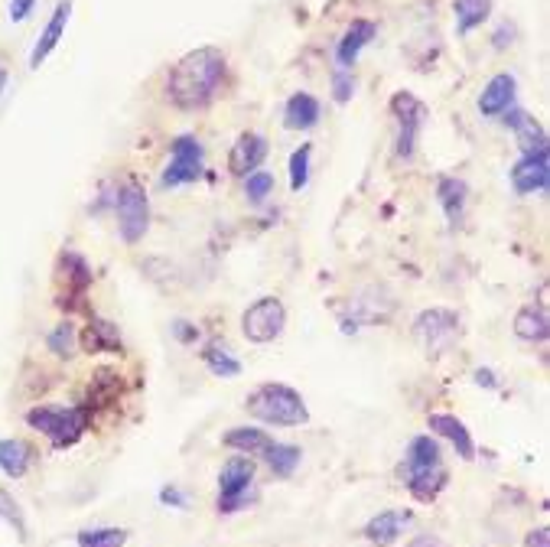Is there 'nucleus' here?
I'll list each match as a JSON object with an SVG mask.
<instances>
[{"label":"nucleus","mask_w":550,"mask_h":547,"mask_svg":"<svg viewBox=\"0 0 550 547\" xmlns=\"http://www.w3.org/2000/svg\"><path fill=\"white\" fill-rule=\"evenodd\" d=\"M254 499V463L248 460L245 453L232 456L225 466H222V476H219V512L222 515H232L241 512L248 502Z\"/></svg>","instance_id":"39448f33"},{"label":"nucleus","mask_w":550,"mask_h":547,"mask_svg":"<svg viewBox=\"0 0 550 547\" xmlns=\"http://www.w3.org/2000/svg\"><path fill=\"white\" fill-rule=\"evenodd\" d=\"M170 163L160 176V186L163 189H176V186H186V183H196L202 176V167H206V154H202V144L196 141L193 134H179L173 137L170 144Z\"/></svg>","instance_id":"423d86ee"},{"label":"nucleus","mask_w":550,"mask_h":547,"mask_svg":"<svg viewBox=\"0 0 550 547\" xmlns=\"http://www.w3.org/2000/svg\"><path fill=\"white\" fill-rule=\"evenodd\" d=\"M170 333L183 342V346H189V342H196L199 339V326H193V323H186V320H173V326H170Z\"/></svg>","instance_id":"e433bc0d"},{"label":"nucleus","mask_w":550,"mask_h":547,"mask_svg":"<svg viewBox=\"0 0 550 547\" xmlns=\"http://www.w3.org/2000/svg\"><path fill=\"white\" fill-rule=\"evenodd\" d=\"M511 186L518 196L547 193L550 186V154L537 150V154H521V160L511 167Z\"/></svg>","instance_id":"9d476101"},{"label":"nucleus","mask_w":550,"mask_h":547,"mask_svg":"<svg viewBox=\"0 0 550 547\" xmlns=\"http://www.w3.org/2000/svg\"><path fill=\"white\" fill-rule=\"evenodd\" d=\"M319 114H323L319 101L310 92H297V95H290L284 105V124L290 131H310V127L319 124Z\"/></svg>","instance_id":"412c9836"},{"label":"nucleus","mask_w":550,"mask_h":547,"mask_svg":"<svg viewBox=\"0 0 550 547\" xmlns=\"http://www.w3.org/2000/svg\"><path fill=\"white\" fill-rule=\"evenodd\" d=\"M391 114H394V121H398V157L411 160L417 150L420 127L427 121V105L420 98H414L411 92H398L391 98Z\"/></svg>","instance_id":"1a4fd4ad"},{"label":"nucleus","mask_w":550,"mask_h":547,"mask_svg":"<svg viewBox=\"0 0 550 547\" xmlns=\"http://www.w3.org/2000/svg\"><path fill=\"white\" fill-rule=\"evenodd\" d=\"M114 212H118V232L124 245L144 241L150 228V202L144 186L137 180H127L124 186H118V193H114Z\"/></svg>","instance_id":"20e7f679"},{"label":"nucleus","mask_w":550,"mask_h":547,"mask_svg":"<svg viewBox=\"0 0 550 547\" xmlns=\"http://www.w3.org/2000/svg\"><path fill=\"white\" fill-rule=\"evenodd\" d=\"M225 85V53L215 46H202L176 62L166 79V98L179 111H202L219 98Z\"/></svg>","instance_id":"f257e3e1"},{"label":"nucleus","mask_w":550,"mask_h":547,"mask_svg":"<svg viewBox=\"0 0 550 547\" xmlns=\"http://www.w3.org/2000/svg\"><path fill=\"white\" fill-rule=\"evenodd\" d=\"M446 482H450V473H446L443 466H437V469H430V473H420V476L404 479V486L411 489V495H414L417 502H433L446 489Z\"/></svg>","instance_id":"c756f323"},{"label":"nucleus","mask_w":550,"mask_h":547,"mask_svg":"<svg viewBox=\"0 0 550 547\" xmlns=\"http://www.w3.org/2000/svg\"><path fill=\"white\" fill-rule=\"evenodd\" d=\"M476 381H479V385H485V388H498V381H495V375L489 372V368H479Z\"/></svg>","instance_id":"a19ab883"},{"label":"nucleus","mask_w":550,"mask_h":547,"mask_svg":"<svg viewBox=\"0 0 550 547\" xmlns=\"http://www.w3.org/2000/svg\"><path fill=\"white\" fill-rule=\"evenodd\" d=\"M427 424H430L433 434H440L443 440H450L463 460H472V456H476V443H472L469 430H466L463 421H459V417H453V414H430Z\"/></svg>","instance_id":"aec40b11"},{"label":"nucleus","mask_w":550,"mask_h":547,"mask_svg":"<svg viewBox=\"0 0 550 547\" xmlns=\"http://www.w3.org/2000/svg\"><path fill=\"white\" fill-rule=\"evenodd\" d=\"M352 95H355L352 72H336V75H332V98H336L339 105H345V101H352Z\"/></svg>","instance_id":"c9c22d12"},{"label":"nucleus","mask_w":550,"mask_h":547,"mask_svg":"<svg viewBox=\"0 0 550 547\" xmlns=\"http://www.w3.org/2000/svg\"><path fill=\"white\" fill-rule=\"evenodd\" d=\"M378 27L372 20H352L349 30L342 33V40L336 46V62H339V72H352V66L362 56V49L375 40Z\"/></svg>","instance_id":"4468645a"},{"label":"nucleus","mask_w":550,"mask_h":547,"mask_svg":"<svg viewBox=\"0 0 550 547\" xmlns=\"http://www.w3.org/2000/svg\"><path fill=\"white\" fill-rule=\"evenodd\" d=\"M264 460L267 466H271V473L277 479H290L293 473H297V466L303 460V450L300 447H293V443H271V447L264 450Z\"/></svg>","instance_id":"bb28decb"},{"label":"nucleus","mask_w":550,"mask_h":547,"mask_svg":"<svg viewBox=\"0 0 550 547\" xmlns=\"http://www.w3.org/2000/svg\"><path fill=\"white\" fill-rule=\"evenodd\" d=\"M453 14H456V33L469 36L492 17V0H453Z\"/></svg>","instance_id":"393cba45"},{"label":"nucleus","mask_w":550,"mask_h":547,"mask_svg":"<svg viewBox=\"0 0 550 547\" xmlns=\"http://www.w3.org/2000/svg\"><path fill=\"white\" fill-rule=\"evenodd\" d=\"M7 82H10V72H7L4 66H0V95L7 92Z\"/></svg>","instance_id":"37998d69"},{"label":"nucleus","mask_w":550,"mask_h":547,"mask_svg":"<svg viewBox=\"0 0 550 547\" xmlns=\"http://www.w3.org/2000/svg\"><path fill=\"white\" fill-rule=\"evenodd\" d=\"M515 336L524 342H547L550 320L544 307H521L515 316Z\"/></svg>","instance_id":"a878e982"},{"label":"nucleus","mask_w":550,"mask_h":547,"mask_svg":"<svg viewBox=\"0 0 550 547\" xmlns=\"http://www.w3.org/2000/svg\"><path fill=\"white\" fill-rule=\"evenodd\" d=\"M264 157H267V141L261 134L248 131V134L238 137L235 147H232V154H228V170L245 180V176H251L254 170H261Z\"/></svg>","instance_id":"ddd939ff"},{"label":"nucleus","mask_w":550,"mask_h":547,"mask_svg":"<svg viewBox=\"0 0 550 547\" xmlns=\"http://www.w3.org/2000/svg\"><path fill=\"white\" fill-rule=\"evenodd\" d=\"M437 199L443 206V215L450 225H459L466 215V202H469V186L459 180V176H440L437 180Z\"/></svg>","instance_id":"6ab92c4d"},{"label":"nucleus","mask_w":550,"mask_h":547,"mask_svg":"<svg viewBox=\"0 0 550 547\" xmlns=\"http://www.w3.org/2000/svg\"><path fill=\"white\" fill-rule=\"evenodd\" d=\"M310 157H313L310 144H300L297 150H293V157H290V189L293 193H300V189H306V183H310Z\"/></svg>","instance_id":"2f4dec72"},{"label":"nucleus","mask_w":550,"mask_h":547,"mask_svg":"<svg viewBox=\"0 0 550 547\" xmlns=\"http://www.w3.org/2000/svg\"><path fill=\"white\" fill-rule=\"evenodd\" d=\"M69 17H72V0H59L56 10H53V17H49V23L43 27V33L36 36V46H33V53H30V69H40L43 62L56 53L59 40L66 36Z\"/></svg>","instance_id":"9b49d317"},{"label":"nucleus","mask_w":550,"mask_h":547,"mask_svg":"<svg viewBox=\"0 0 550 547\" xmlns=\"http://www.w3.org/2000/svg\"><path fill=\"white\" fill-rule=\"evenodd\" d=\"M33 7H36V0H10V7H7L10 23H23L33 14Z\"/></svg>","instance_id":"4c0bfd02"},{"label":"nucleus","mask_w":550,"mask_h":547,"mask_svg":"<svg viewBox=\"0 0 550 547\" xmlns=\"http://www.w3.org/2000/svg\"><path fill=\"white\" fill-rule=\"evenodd\" d=\"M524 547H550V528H534L524 538Z\"/></svg>","instance_id":"ea45409f"},{"label":"nucleus","mask_w":550,"mask_h":547,"mask_svg":"<svg viewBox=\"0 0 550 547\" xmlns=\"http://www.w3.org/2000/svg\"><path fill=\"white\" fill-rule=\"evenodd\" d=\"M271 437L264 434V430L258 427H232L225 434V447L228 450H238V453H245V456H258L264 453L267 447H271Z\"/></svg>","instance_id":"cd10ccee"},{"label":"nucleus","mask_w":550,"mask_h":547,"mask_svg":"<svg viewBox=\"0 0 550 547\" xmlns=\"http://www.w3.org/2000/svg\"><path fill=\"white\" fill-rule=\"evenodd\" d=\"M0 518H4L7 525L17 531V538H20V541H27V538H30V534H27V518H23L17 499H14V495H10L7 489H0Z\"/></svg>","instance_id":"72a5a7b5"},{"label":"nucleus","mask_w":550,"mask_h":547,"mask_svg":"<svg viewBox=\"0 0 550 547\" xmlns=\"http://www.w3.org/2000/svg\"><path fill=\"white\" fill-rule=\"evenodd\" d=\"M33 466V447L20 437L0 440V473L10 479H23L27 469Z\"/></svg>","instance_id":"4be33fe9"},{"label":"nucleus","mask_w":550,"mask_h":547,"mask_svg":"<svg viewBox=\"0 0 550 547\" xmlns=\"http://www.w3.org/2000/svg\"><path fill=\"white\" fill-rule=\"evenodd\" d=\"M160 502L173 505V508H186V495L179 492L176 486H166V489H160Z\"/></svg>","instance_id":"58836bf2"},{"label":"nucleus","mask_w":550,"mask_h":547,"mask_svg":"<svg viewBox=\"0 0 550 547\" xmlns=\"http://www.w3.org/2000/svg\"><path fill=\"white\" fill-rule=\"evenodd\" d=\"M274 193V176L264 173V170H254L251 176H245V196L254 206H261V202Z\"/></svg>","instance_id":"f704fd0d"},{"label":"nucleus","mask_w":550,"mask_h":547,"mask_svg":"<svg viewBox=\"0 0 550 547\" xmlns=\"http://www.w3.org/2000/svg\"><path fill=\"white\" fill-rule=\"evenodd\" d=\"M245 407L251 417L274 427H300L310 421V411H306V401L300 398V391H293L290 385H280V381L258 385L248 394Z\"/></svg>","instance_id":"f03ea898"},{"label":"nucleus","mask_w":550,"mask_h":547,"mask_svg":"<svg viewBox=\"0 0 550 547\" xmlns=\"http://www.w3.org/2000/svg\"><path fill=\"white\" fill-rule=\"evenodd\" d=\"M411 518L414 515L407 512V508H391V512H381L365 525V538L372 544H378V547H388V544H394L401 538L404 528L411 525Z\"/></svg>","instance_id":"f3484780"},{"label":"nucleus","mask_w":550,"mask_h":547,"mask_svg":"<svg viewBox=\"0 0 550 547\" xmlns=\"http://www.w3.org/2000/svg\"><path fill=\"white\" fill-rule=\"evenodd\" d=\"M46 346L53 355H59V359H72L75 346H79V333H75V326L66 320V323L53 326V333L46 336Z\"/></svg>","instance_id":"7c9ffc66"},{"label":"nucleus","mask_w":550,"mask_h":547,"mask_svg":"<svg viewBox=\"0 0 550 547\" xmlns=\"http://www.w3.org/2000/svg\"><path fill=\"white\" fill-rule=\"evenodd\" d=\"M202 362L215 375V378H238L241 375V362L232 355V349L225 346V342H209L206 352H202Z\"/></svg>","instance_id":"c85d7f7f"},{"label":"nucleus","mask_w":550,"mask_h":547,"mask_svg":"<svg viewBox=\"0 0 550 547\" xmlns=\"http://www.w3.org/2000/svg\"><path fill=\"white\" fill-rule=\"evenodd\" d=\"M121 394V375L114 368H98L95 378L88 381V391H85V407L95 411V407H108L118 401Z\"/></svg>","instance_id":"b1692460"},{"label":"nucleus","mask_w":550,"mask_h":547,"mask_svg":"<svg viewBox=\"0 0 550 547\" xmlns=\"http://www.w3.org/2000/svg\"><path fill=\"white\" fill-rule=\"evenodd\" d=\"M127 531L124 528H88L79 534V547H124Z\"/></svg>","instance_id":"473e14b6"},{"label":"nucleus","mask_w":550,"mask_h":547,"mask_svg":"<svg viewBox=\"0 0 550 547\" xmlns=\"http://www.w3.org/2000/svg\"><path fill=\"white\" fill-rule=\"evenodd\" d=\"M515 92H518L515 75L508 72L492 75L479 95V114L482 118H498V114H505L508 108H515Z\"/></svg>","instance_id":"f8f14e48"},{"label":"nucleus","mask_w":550,"mask_h":547,"mask_svg":"<svg viewBox=\"0 0 550 547\" xmlns=\"http://www.w3.org/2000/svg\"><path fill=\"white\" fill-rule=\"evenodd\" d=\"M502 121H505V127H511V131H515L521 154H537V150H547V131L541 127V121L531 118L528 111L508 108Z\"/></svg>","instance_id":"dca6fc26"},{"label":"nucleus","mask_w":550,"mask_h":547,"mask_svg":"<svg viewBox=\"0 0 550 547\" xmlns=\"http://www.w3.org/2000/svg\"><path fill=\"white\" fill-rule=\"evenodd\" d=\"M443 466V453H440V443L433 437H414L411 447H407L404 456V466H401V476L411 479L420 473H430V469Z\"/></svg>","instance_id":"a211bd4d"},{"label":"nucleus","mask_w":550,"mask_h":547,"mask_svg":"<svg viewBox=\"0 0 550 547\" xmlns=\"http://www.w3.org/2000/svg\"><path fill=\"white\" fill-rule=\"evenodd\" d=\"M27 424L53 440L56 450H66L72 443L82 440L88 424H92V411H88L85 404H75V407L36 404L27 411Z\"/></svg>","instance_id":"7ed1b4c3"},{"label":"nucleus","mask_w":550,"mask_h":547,"mask_svg":"<svg viewBox=\"0 0 550 547\" xmlns=\"http://www.w3.org/2000/svg\"><path fill=\"white\" fill-rule=\"evenodd\" d=\"M414 336H417L420 346H424L427 355H443L459 336V316L453 310H443V307L424 310L414 320Z\"/></svg>","instance_id":"6e6552de"},{"label":"nucleus","mask_w":550,"mask_h":547,"mask_svg":"<svg viewBox=\"0 0 550 547\" xmlns=\"http://www.w3.org/2000/svg\"><path fill=\"white\" fill-rule=\"evenodd\" d=\"M56 271H59V281L66 284V294L72 297V307H79L82 294L88 287H92V267H88V261L82 258V254L62 251Z\"/></svg>","instance_id":"2eb2a0df"},{"label":"nucleus","mask_w":550,"mask_h":547,"mask_svg":"<svg viewBox=\"0 0 550 547\" xmlns=\"http://www.w3.org/2000/svg\"><path fill=\"white\" fill-rule=\"evenodd\" d=\"M79 342H82L85 352H121L124 349L118 326L108 323V320H101V316H92V320H88Z\"/></svg>","instance_id":"5701e85b"},{"label":"nucleus","mask_w":550,"mask_h":547,"mask_svg":"<svg viewBox=\"0 0 550 547\" xmlns=\"http://www.w3.org/2000/svg\"><path fill=\"white\" fill-rule=\"evenodd\" d=\"M287 326V310L277 297H261L254 300L251 307L241 313V333H245L248 342H274Z\"/></svg>","instance_id":"0eeeda50"},{"label":"nucleus","mask_w":550,"mask_h":547,"mask_svg":"<svg viewBox=\"0 0 550 547\" xmlns=\"http://www.w3.org/2000/svg\"><path fill=\"white\" fill-rule=\"evenodd\" d=\"M407 547H440V541L437 538H430V534H417V538L407 544Z\"/></svg>","instance_id":"79ce46f5"}]
</instances>
